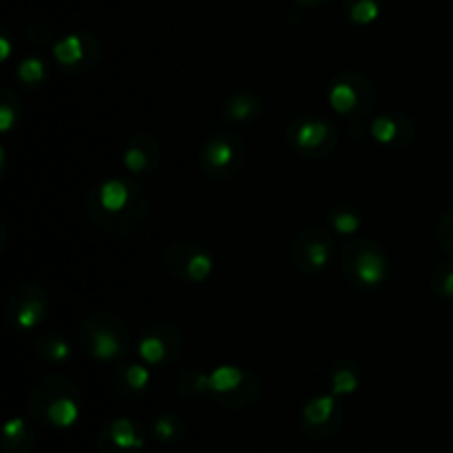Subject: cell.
<instances>
[{"instance_id":"1","label":"cell","mask_w":453,"mask_h":453,"mask_svg":"<svg viewBox=\"0 0 453 453\" xmlns=\"http://www.w3.org/2000/svg\"><path fill=\"white\" fill-rule=\"evenodd\" d=\"M88 219L115 237H133L149 219V197L144 186L131 177H111L88 190L84 199Z\"/></svg>"},{"instance_id":"2","label":"cell","mask_w":453,"mask_h":453,"mask_svg":"<svg viewBox=\"0 0 453 453\" xmlns=\"http://www.w3.org/2000/svg\"><path fill=\"white\" fill-rule=\"evenodd\" d=\"M29 414L53 429H69L82 414V392L69 376L49 372L29 394Z\"/></svg>"},{"instance_id":"3","label":"cell","mask_w":453,"mask_h":453,"mask_svg":"<svg viewBox=\"0 0 453 453\" xmlns=\"http://www.w3.org/2000/svg\"><path fill=\"white\" fill-rule=\"evenodd\" d=\"M78 343L97 363L124 361L131 349V332L113 312H93L78 327Z\"/></svg>"},{"instance_id":"4","label":"cell","mask_w":453,"mask_h":453,"mask_svg":"<svg viewBox=\"0 0 453 453\" xmlns=\"http://www.w3.org/2000/svg\"><path fill=\"white\" fill-rule=\"evenodd\" d=\"M343 277L354 290L374 292L389 279V257L374 239H349L341 250Z\"/></svg>"},{"instance_id":"5","label":"cell","mask_w":453,"mask_h":453,"mask_svg":"<svg viewBox=\"0 0 453 453\" xmlns=\"http://www.w3.org/2000/svg\"><path fill=\"white\" fill-rule=\"evenodd\" d=\"M327 104L339 118L361 124L379 104V88L374 80L363 71L345 69L332 78L327 88Z\"/></svg>"},{"instance_id":"6","label":"cell","mask_w":453,"mask_h":453,"mask_svg":"<svg viewBox=\"0 0 453 453\" xmlns=\"http://www.w3.org/2000/svg\"><path fill=\"white\" fill-rule=\"evenodd\" d=\"M246 157L248 150L242 137L234 133H215L199 150V168L211 181L226 184L243 171Z\"/></svg>"},{"instance_id":"7","label":"cell","mask_w":453,"mask_h":453,"mask_svg":"<svg viewBox=\"0 0 453 453\" xmlns=\"http://www.w3.org/2000/svg\"><path fill=\"white\" fill-rule=\"evenodd\" d=\"M286 140L303 157L323 159L330 157L339 146V131L321 115H296L288 122Z\"/></svg>"},{"instance_id":"8","label":"cell","mask_w":453,"mask_h":453,"mask_svg":"<svg viewBox=\"0 0 453 453\" xmlns=\"http://www.w3.org/2000/svg\"><path fill=\"white\" fill-rule=\"evenodd\" d=\"M261 383L252 370L239 365H219L211 372V396L224 410H246L259 398Z\"/></svg>"},{"instance_id":"9","label":"cell","mask_w":453,"mask_h":453,"mask_svg":"<svg viewBox=\"0 0 453 453\" xmlns=\"http://www.w3.org/2000/svg\"><path fill=\"white\" fill-rule=\"evenodd\" d=\"M49 301L47 290L35 281H20L12 290L4 303V321H7L9 330L27 332L38 330L44 323L49 314Z\"/></svg>"},{"instance_id":"10","label":"cell","mask_w":453,"mask_h":453,"mask_svg":"<svg viewBox=\"0 0 453 453\" xmlns=\"http://www.w3.org/2000/svg\"><path fill=\"white\" fill-rule=\"evenodd\" d=\"M159 264L168 277L184 283L208 281L212 270H215V259H212L211 252L199 243L186 242V239L168 243L162 250Z\"/></svg>"},{"instance_id":"11","label":"cell","mask_w":453,"mask_h":453,"mask_svg":"<svg viewBox=\"0 0 453 453\" xmlns=\"http://www.w3.org/2000/svg\"><path fill=\"white\" fill-rule=\"evenodd\" d=\"M334 259V239L323 226H303L292 239V261L301 274H321Z\"/></svg>"},{"instance_id":"12","label":"cell","mask_w":453,"mask_h":453,"mask_svg":"<svg viewBox=\"0 0 453 453\" xmlns=\"http://www.w3.org/2000/svg\"><path fill=\"white\" fill-rule=\"evenodd\" d=\"M53 62L71 75L91 73L102 58V44L88 31H73L58 38L51 47Z\"/></svg>"},{"instance_id":"13","label":"cell","mask_w":453,"mask_h":453,"mask_svg":"<svg viewBox=\"0 0 453 453\" xmlns=\"http://www.w3.org/2000/svg\"><path fill=\"white\" fill-rule=\"evenodd\" d=\"M345 410L339 396L332 392L310 398L301 410V429L314 441H330L343 427Z\"/></svg>"},{"instance_id":"14","label":"cell","mask_w":453,"mask_h":453,"mask_svg":"<svg viewBox=\"0 0 453 453\" xmlns=\"http://www.w3.org/2000/svg\"><path fill=\"white\" fill-rule=\"evenodd\" d=\"M184 349V334L181 327L171 321L153 323L144 330L137 343V354L142 361L150 367L168 365V363L177 361Z\"/></svg>"},{"instance_id":"15","label":"cell","mask_w":453,"mask_h":453,"mask_svg":"<svg viewBox=\"0 0 453 453\" xmlns=\"http://www.w3.org/2000/svg\"><path fill=\"white\" fill-rule=\"evenodd\" d=\"M367 133L376 144L385 149H407L416 140V124L403 111L389 109L370 119Z\"/></svg>"},{"instance_id":"16","label":"cell","mask_w":453,"mask_h":453,"mask_svg":"<svg viewBox=\"0 0 453 453\" xmlns=\"http://www.w3.org/2000/svg\"><path fill=\"white\" fill-rule=\"evenodd\" d=\"M97 449L100 453H142L144 451V434L135 420L119 416L100 427Z\"/></svg>"},{"instance_id":"17","label":"cell","mask_w":453,"mask_h":453,"mask_svg":"<svg viewBox=\"0 0 453 453\" xmlns=\"http://www.w3.org/2000/svg\"><path fill=\"white\" fill-rule=\"evenodd\" d=\"M122 164L135 177L155 175L162 164V146L150 133H135L124 146Z\"/></svg>"},{"instance_id":"18","label":"cell","mask_w":453,"mask_h":453,"mask_svg":"<svg viewBox=\"0 0 453 453\" xmlns=\"http://www.w3.org/2000/svg\"><path fill=\"white\" fill-rule=\"evenodd\" d=\"M113 389L124 398H140L149 392L153 383V372L150 365L142 363H119L111 376Z\"/></svg>"},{"instance_id":"19","label":"cell","mask_w":453,"mask_h":453,"mask_svg":"<svg viewBox=\"0 0 453 453\" xmlns=\"http://www.w3.org/2000/svg\"><path fill=\"white\" fill-rule=\"evenodd\" d=\"M264 113V100L252 88L233 91L221 104V118L230 124H252Z\"/></svg>"},{"instance_id":"20","label":"cell","mask_w":453,"mask_h":453,"mask_svg":"<svg viewBox=\"0 0 453 453\" xmlns=\"http://www.w3.org/2000/svg\"><path fill=\"white\" fill-rule=\"evenodd\" d=\"M327 385H330V392L334 396H352L358 385H361V367H358V363L349 361V358L336 361L330 367V374H327Z\"/></svg>"},{"instance_id":"21","label":"cell","mask_w":453,"mask_h":453,"mask_svg":"<svg viewBox=\"0 0 453 453\" xmlns=\"http://www.w3.org/2000/svg\"><path fill=\"white\" fill-rule=\"evenodd\" d=\"M326 224L332 230H336V234H343V237H354V234L361 230L363 226V215L354 203L349 202H336L334 206L327 208L326 212Z\"/></svg>"},{"instance_id":"22","label":"cell","mask_w":453,"mask_h":453,"mask_svg":"<svg viewBox=\"0 0 453 453\" xmlns=\"http://www.w3.org/2000/svg\"><path fill=\"white\" fill-rule=\"evenodd\" d=\"M35 354L40 358H44L47 363L53 365H65L73 358V349H71L69 341L60 334V332H40L35 336Z\"/></svg>"},{"instance_id":"23","label":"cell","mask_w":453,"mask_h":453,"mask_svg":"<svg viewBox=\"0 0 453 453\" xmlns=\"http://www.w3.org/2000/svg\"><path fill=\"white\" fill-rule=\"evenodd\" d=\"M150 434H153V438L157 442L173 445V442L184 441L186 434H188V423L177 411H164V414H157L153 418Z\"/></svg>"},{"instance_id":"24","label":"cell","mask_w":453,"mask_h":453,"mask_svg":"<svg viewBox=\"0 0 453 453\" xmlns=\"http://www.w3.org/2000/svg\"><path fill=\"white\" fill-rule=\"evenodd\" d=\"M35 445V436L29 423L20 416L9 418L3 427V451L4 453H29Z\"/></svg>"},{"instance_id":"25","label":"cell","mask_w":453,"mask_h":453,"mask_svg":"<svg viewBox=\"0 0 453 453\" xmlns=\"http://www.w3.org/2000/svg\"><path fill=\"white\" fill-rule=\"evenodd\" d=\"M175 389L186 401L211 396V374L202 372L199 367H184L175 379Z\"/></svg>"},{"instance_id":"26","label":"cell","mask_w":453,"mask_h":453,"mask_svg":"<svg viewBox=\"0 0 453 453\" xmlns=\"http://www.w3.org/2000/svg\"><path fill=\"white\" fill-rule=\"evenodd\" d=\"M341 7L352 25L367 27L379 20L385 9V0H341Z\"/></svg>"},{"instance_id":"27","label":"cell","mask_w":453,"mask_h":453,"mask_svg":"<svg viewBox=\"0 0 453 453\" xmlns=\"http://www.w3.org/2000/svg\"><path fill=\"white\" fill-rule=\"evenodd\" d=\"M427 288L436 299L453 301V259L434 265L427 277Z\"/></svg>"},{"instance_id":"28","label":"cell","mask_w":453,"mask_h":453,"mask_svg":"<svg viewBox=\"0 0 453 453\" xmlns=\"http://www.w3.org/2000/svg\"><path fill=\"white\" fill-rule=\"evenodd\" d=\"M16 78H18V82H22L25 87H29V88L42 87L49 78L47 65H44L42 58H38V56L22 58L16 66Z\"/></svg>"},{"instance_id":"29","label":"cell","mask_w":453,"mask_h":453,"mask_svg":"<svg viewBox=\"0 0 453 453\" xmlns=\"http://www.w3.org/2000/svg\"><path fill=\"white\" fill-rule=\"evenodd\" d=\"M20 122V97L13 88H0V131L7 135Z\"/></svg>"},{"instance_id":"30","label":"cell","mask_w":453,"mask_h":453,"mask_svg":"<svg viewBox=\"0 0 453 453\" xmlns=\"http://www.w3.org/2000/svg\"><path fill=\"white\" fill-rule=\"evenodd\" d=\"M434 234H436L438 248H441L449 259H453V206L447 208V211L438 217Z\"/></svg>"},{"instance_id":"31","label":"cell","mask_w":453,"mask_h":453,"mask_svg":"<svg viewBox=\"0 0 453 453\" xmlns=\"http://www.w3.org/2000/svg\"><path fill=\"white\" fill-rule=\"evenodd\" d=\"M25 38L31 47H38V49L53 47V42H56V35H53L51 27H49L47 22H40V20L31 22V25L27 27Z\"/></svg>"},{"instance_id":"32","label":"cell","mask_w":453,"mask_h":453,"mask_svg":"<svg viewBox=\"0 0 453 453\" xmlns=\"http://www.w3.org/2000/svg\"><path fill=\"white\" fill-rule=\"evenodd\" d=\"M9 56H12V40H9L7 29H3V34H0V60L7 62Z\"/></svg>"},{"instance_id":"33","label":"cell","mask_w":453,"mask_h":453,"mask_svg":"<svg viewBox=\"0 0 453 453\" xmlns=\"http://www.w3.org/2000/svg\"><path fill=\"white\" fill-rule=\"evenodd\" d=\"M330 0H295L296 7L301 9H317V7H323V4H327Z\"/></svg>"}]
</instances>
